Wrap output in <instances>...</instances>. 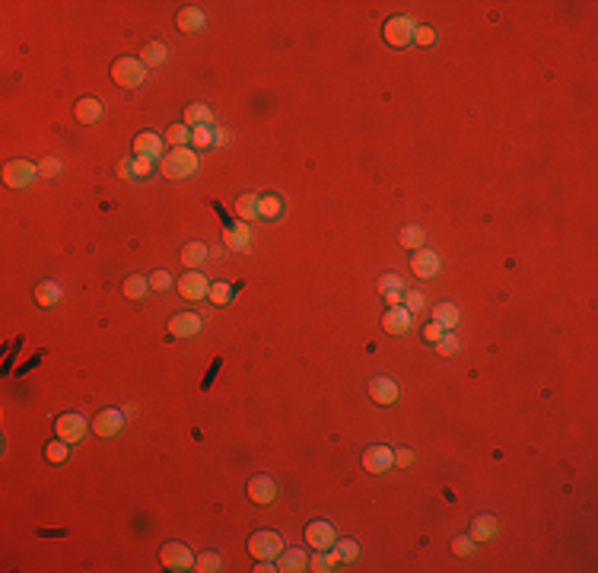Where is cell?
I'll list each match as a JSON object with an SVG mask.
<instances>
[{"instance_id": "obj_1", "label": "cell", "mask_w": 598, "mask_h": 573, "mask_svg": "<svg viewBox=\"0 0 598 573\" xmlns=\"http://www.w3.org/2000/svg\"><path fill=\"white\" fill-rule=\"evenodd\" d=\"M198 169H201L198 150L191 147H172V153L163 160V175L166 179H191Z\"/></svg>"}, {"instance_id": "obj_2", "label": "cell", "mask_w": 598, "mask_h": 573, "mask_svg": "<svg viewBox=\"0 0 598 573\" xmlns=\"http://www.w3.org/2000/svg\"><path fill=\"white\" fill-rule=\"evenodd\" d=\"M112 80L121 89H137L146 80V64L140 58H115L112 61Z\"/></svg>"}, {"instance_id": "obj_3", "label": "cell", "mask_w": 598, "mask_h": 573, "mask_svg": "<svg viewBox=\"0 0 598 573\" xmlns=\"http://www.w3.org/2000/svg\"><path fill=\"white\" fill-rule=\"evenodd\" d=\"M246 548L255 560H274V564H277L280 551H284V539H280L277 532H271V529H261V532L248 535Z\"/></svg>"}, {"instance_id": "obj_4", "label": "cell", "mask_w": 598, "mask_h": 573, "mask_svg": "<svg viewBox=\"0 0 598 573\" xmlns=\"http://www.w3.org/2000/svg\"><path fill=\"white\" fill-rule=\"evenodd\" d=\"M87 430H89L87 417H83V414H77V411H64V414H58V417H54V436H58V440H64V443H70V446H77V443L87 436Z\"/></svg>"}, {"instance_id": "obj_5", "label": "cell", "mask_w": 598, "mask_h": 573, "mask_svg": "<svg viewBox=\"0 0 598 573\" xmlns=\"http://www.w3.org/2000/svg\"><path fill=\"white\" fill-rule=\"evenodd\" d=\"M414 32H417V23L405 13L386 20V26H382V39H386V45H392V48H407L414 42Z\"/></svg>"}, {"instance_id": "obj_6", "label": "cell", "mask_w": 598, "mask_h": 573, "mask_svg": "<svg viewBox=\"0 0 598 573\" xmlns=\"http://www.w3.org/2000/svg\"><path fill=\"white\" fill-rule=\"evenodd\" d=\"M160 560L166 570H175V573H185V570H194V554L188 545L182 541H166L160 548Z\"/></svg>"}, {"instance_id": "obj_7", "label": "cell", "mask_w": 598, "mask_h": 573, "mask_svg": "<svg viewBox=\"0 0 598 573\" xmlns=\"http://www.w3.org/2000/svg\"><path fill=\"white\" fill-rule=\"evenodd\" d=\"M39 175V166L32 160H10L4 166V185L7 188H29Z\"/></svg>"}, {"instance_id": "obj_8", "label": "cell", "mask_w": 598, "mask_h": 573, "mask_svg": "<svg viewBox=\"0 0 598 573\" xmlns=\"http://www.w3.org/2000/svg\"><path fill=\"white\" fill-rule=\"evenodd\" d=\"M306 541L312 551H328V548H334V541H338V532H334V526L328 520H312L306 526Z\"/></svg>"}, {"instance_id": "obj_9", "label": "cell", "mask_w": 598, "mask_h": 573, "mask_svg": "<svg viewBox=\"0 0 598 573\" xmlns=\"http://www.w3.org/2000/svg\"><path fill=\"white\" fill-rule=\"evenodd\" d=\"M179 294H182V300L198 303V300H204V296L210 294V280H207L201 271H185L179 277Z\"/></svg>"}, {"instance_id": "obj_10", "label": "cell", "mask_w": 598, "mask_h": 573, "mask_svg": "<svg viewBox=\"0 0 598 573\" xmlns=\"http://www.w3.org/2000/svg\"><path fill=\"white\" fill-rule=\"evenodd\" d=\"M246 493H248V500H252V503L267 507V503H274V500H277V481H274L271 474H255V478H248Z\"/></svg>"}, {"instance_id": "obj_11", "label": "cell", "mask_w": 598, "mask_h": 573, "mask_svg": "<svg viewBox=\"0 0 598 573\" xmlns=\"http://www.w3.org/2000/svg\"><path fill=\"white\" fill-rule=\"evenodd\" d=\"M121 427H125V411H121V408H106V411H99V414H96V420H93L96 436H102V440L118 436Z\"/></svg>"}, {"instance_id": "obj_12", "label": "cell", "mask_w": 598, "mask_h": 573, "mask_svg": "<svg viewBox=\"0 0 598 573\" xmlns=\"http://www.w3.org/2000/svg\"><path fill=\"white\" fill-rule=\"evenodd\" d=\"M223 246L229 248V252H248L252 248V229H248L246 220H236L229 223V227H223Z\"/></svg>"}, {"instance_id": "obj_13", "label": "cell", "mask_w": 598, "mask_h": 573, "mask_svg": "<svg viewBox=\"0 0 598 573\" xmlns=\"http://www.w3.org/2000/svg\"><path fill=\"white\" fill-rule=\"evenodd\" d=\"M363 468L369 474H386L388 468H395V449H388V446H369L363 453Z\"/></svg>"}, {"instance_id": "obj_14", "label": "cell", "mask_w": 598, "mask_h": 573, "mask_svg": "<svg viewBox=\"0 0 598 573\" xmlns=\"http://www.w3.org/2000/svg\"><path fill=\"white\" fill-rule=\"evenodd\" d=\"M201 328H204V319L198 313H175L169 319V334L172 338H198Z\"/></svg>"}, {"instance_id": "obj_15", "label": "cell", "mask_w": 598, "mask_h": 573, "mask_svg": "<svg viewBox=\"0 0 598 573\" xmlns=\"http://www.w3.org/2000/svg\"><path fill=\"white\" fill-rule=\"evenodd\" d=\"M411 325H414V313L405 309L401 303L398 306H388V313L382 315V328H386L388 334H405V332H411Z\"/></svg>"}, {"instance_id": "obj_16", "label": "cell", "mask_w": 598, "mask_h": 573, "mask_svg": "<svg viewBox=\"0 0 598 573\" xmlns=\"http://www.w3.org/2000/svg\"><path fill=\"white\" fill-rule=\"evenodd\" d=\"M369 395L376 405H395L401 389H398V382L388 379V376H376V379H369Z\"/></svg>"}, {"instance_id": "obj_17", "label": "cell", "mask_w": 598, "mask_h": 573, "mask_svg": "<svg viewBox=\"0 0 598 573\" xmlns=\"http://www.w3.org/2000/svg\"><path fill=\"white\" fill-rule=\"evenodd\" d=\"M134 156L163 160V137L156 131H140L137 137H134Z\"/></svg>"}, {"instance_id": "obj_18", "label": "cell", "mask_w": 598, "mask_h": 573, "mask_svg": "<svg viewBox=\"0 0 598 573\" xmlns=\"http://www.w3.org/2000/svg\"><path fill=\"white\" fill-rule=\"evenodd\" d=\"M411 271L417 274V277H436L439 274V255L436 252H430V248H417V252L411 255Z\"/></svg>"}, {"instance_id": "obj_19", "label": "cell", "mask_w": 598, "mask_h": 573, "mask_svg": "<svg viewBox=\"0 0 598 573\" xmlns=\"http://www.w3.org/2000/svg\"><path fill=\"white\" fill-rule=\"evenodd\" d=\"M376 290H379V296L388 306H398L401 296H405V280H401L398 274H382V277L376 280Z\"/></svg>"}, {"instance_id": "obj_20", "label": "cell", "mask_w": 598, "mask_h": 573, "mask_svg": "<svg viewBox=\"0 0 598 573\" xmlns=\"http://www.w3.org/2000/svg\"><path fill=\"white\" fill-rule=\"evenodd\" d=\"M277 570H284V573L309 570V554L303 551V548H284L277 558Z\"/></svg>"}, {"instance_id": "obj_21", "label": "cell", "mask_w": 598, "mask_h": 573, "mask_svg": "<svg viewBox=\"0 0 598 573\" xmlns=\"http://www.w3.org/2000/svg\"><path fill=\"white\" fill-rule=\"evenodd\" d=\"M175 23H179V29L185 35H198L201 29L207 26V16H204V10H198V7H182Z\"/></svg>"}, {"instance_id": "obj_22", "label": "cell", "mask_w": 598, "mask_h": 573, "mask_svg": "<svg viewBox=\"0 0 598 573\" xmlns=\"http://www.w3.org/2000/svg\"><path fill=\"white\" fill-rule=\"evenodd\" d=\"M73 118L80 121V125H96L102 118V102L96 96H83L77 106H73Z\"/></svg>"}, {"instance_id": "obj_23", "label": "cell", "mask_w": 598, "mask_h": 573, "mask_svg": "<svg viewBox=\"0 0 598 573\" xmlns=\"http://www.w3.org/2000/svg\"><path fill=\"white\" fill-rule=\"evenodd\" d=\"M210 258V248L204 246V242H185L182 246V265L188 267V271H198V265H204V261Z\"/></svg>"}, {"instance_id": "obj_24", "label": "cell", "mask_w": 598, "mask_h": 573, "mask_svg": "<svg viewBox=\"0 0 598 573\" xmlns=\"http://www.w3.org/2000/svg\"><path fill=\"white\" fill-rule=\"evenodd\" d=\"M497 532H500V522H497V516H490V513H481L478 520L471 522V539L478 541V545L490 541Z\"/></svg>"}, {"instance_id": "obj_25", "label": "cell", "mask_w": 598, "mask_h": 573, "mask_svg": "<svg viewBox=\"0 0 598 573\" xmlns=\"http://www.w3.org/2000/svg\"><path fill=\"white\" fill-rule=\"evenodd\" d=\"M284 217V198L280 194H258V220H280Z\"/></svg>"}, {"instance_id": "obj_26", "label": "cell", "mask_w": 598, "mask_h": 573, "mask_svg": "<svg viewBox=\"0 0 598 573\" xmlns=\"http://www.w3.org/2000/svg\"><path fill=\"white\" fill-rule=\"evenodd\" d=\"M61 296H64V290H61L58 280H42V284L35 286V303H39V306H58Z\"/></svg>"}, {"instance_id": "obj_27", "label": "cell", "mask_w": 598, "mask_h": 573, "mask_svg": "<svg viewBox=\"0 0 598 573\" xmlns=\"http://www.w3.org/2000/svg\"><path fill=\"white\" fill-rule=\"evenodd\" d=\"M140 61H144L146 67H163L169 61V48L166 42H146L144 51H140Z\"/></svg>"}, {"instance_id": "obj_28", "label": "cell", "mask_w": 598, "mask_h": 573, "mask_svg": "<svg viewBox=\"0 0 598 573\" xmlns=\"http://www.w3.org/2000/svg\"><path fill=\"white\" fill-rule=\"evenodd\" d=\"M430 322L443 325L445 332H452L455 322H459V306H455V303H436V306H433V319Z\"/></svg>"}, {"instance_id": "obj_29", "label": "cell", "mask_w": 598, "mask_h": 573, "mask_svg": "<svg viewBox=\"0 0 598 573\" xmlns=\"http://www.w3.org/2000/svg\"><path fill=\"white\" fill-rule=\"evenodd\" d=\"M146 290H153V286H150V277H144V274H131V277L121 284V294H125L127 300H144Z\"/></svg>"}, {"instance_id": "obj_30", "label": "cell", "mask_w": 598, "mask_h": 573, "mask_svg": "<svg viewBox=\"0 0 598 573\" xmlns=\"http://www.w3.org/2000/svg\"><path fill=\"white\" fill-rule=\"evenodd\" d=\"M360 548L353 539H338L334 541V548H328V558L334 560V564H341V560H357Z\"/></svg>"}, {"instance_id": "obj_31", "label": "cell", "mask_w": 598, "mask_h": 573, "mask_svg": "<svg viewBox=\"0 0 598 573\" xmlns=\"http://www.w3.org/2000/svg\"><path fill=\"white\" fill-rule=\"evenodd\" d=\"M236 217L246 223L258 220V194H239L236 198Z\"/></svg>"}, {"instance_id": "obj_32", "label": "cell", "mask_w": 598, "mask_h": 573, "mask_svg": "<svg viewBox=\"0 0 598 573\" xmlns=\"http://www.w3.org/2000/svg\"><path fill=\"white\" fill-rule=\"evenodd\" d=\"M185 125L188 127H198V125H213V112L204 106V102H191L185 108Z\"/></svg>"}, {"instance_id": "obj_33", "label": "cell", "mask_w": 598, "mask_h": 573, "mask_svg": "<svg viewBox=\"0 0 598 573\" xmlns=\"http://www.w3.org/2000/svg\"><path fill=\"white\" fill-rule=\"evenodd\" d=\"M398 239H401V246L405 248H424L426 246V229L424 227H401V233H398Z\"/></svg>"}, {"instance_id": "obj_34", "label": "cell", "mask_w": 598, "mask_h": 573, "mask_svg": "<svg viewBox=\"0 0 598 573\" xmlns=\"http://www.w3.org/2000/svg\"><path fill=\"white\" fill-rule=\"evenodd\" d=\"M194 570H201V573H217V570H223V554H217V551H201L198 558H194Z\"/></svg>"}, {"instance_id": "obj_35", "label": "cell", "mask_w": 598, "mask_h": 573, "mask_svg": "<svg viewBox=\"0 0 598 573\" xmlns=\"http://www.w3.org/2000/svg\"><path fill=\"white\" fill-rule=\"evenodd\" d=\"M45 459H48V462H54V465L67 462V459H70V443H64V440L48 443V446H45Z\"/></svg>"}, {"instance_id": "obj_36", "label": "cell", "mask_w": 598, "mask_h": 573, "mask_svg": "<svg viewBox=\"0 0 598 573\" xmlns=\"http://www.w3.org/2000/svg\"><path fill=\"white\" fill-rule=\"evenodd\" d=\"M210 296L217 306H227L229 300H233V284H227V280H217V284H210Z\"/></svg>"}, {"instance_id": "obj_37", "label": "cell", "mask_w": 598, "mask_h": 573, "mask_svg": "<svg viewBox=\"0 0 598 573\" xmlns=\"http://www.w3.org/2000/svg\"><path fill=\"white\" fill-rule=\"evenodd\" d=\"M191 144H194L198 150L213 147V125H198V127H191Z\"/></svg>"}, {"instance_id": "obj_38", "label": "cell", "mask_w": 598, "mask_h": 573, "mask_svg": "<svg viewBox=\"0 0 598 573\" xmlns=\"http://www.w3.org/2000/svg\"><path fill=\"white\" fill-rule=\"evenodd\" d=\"M166 140L172 144V147H185L188 140H191V127L182 121V125H169V131H166Z\"/></svg>"}, {"instance_id": "obj_39", "label": "cell", "mask_w": 598, "mask_h": 573, "mask_svg": "<svg viewBox=\"0 0 598 573\" xmlns=\"http://www.w3.org/2000/svg\"><path fill=\"white\" fill-rule=\"evenodd\" d=\"M474 548H478V541H474L471 535H459V539H452V554H455V558H471Z\"/></svg>"}, {"instance_id": "obj_40", "label": "cell", "mask_w": 598, "mask_h": 573, "mask_svg": "<svg viewBox=\"0 0 598 573\" xmlns=\"http://www.w3.org/2000/svg\"><path fill=\"white\" fill-rule=\"evenodd\" d=\"M459 347H462V341H459V338H455V334H452V332H445V334H443V338H439V341H436V351H439V353H443V357H455V353H459Z\"/></svg>"}, {"instance_id": "obj_41", "label": "cell", "mask_w": 598, "mask_h": 573, "mask_svg": "<svg viewBox=\"0 0 598 573\" xmlns=\"http://www.w3.org/2000/svg\"><path fill=\"white\" fill-rule=\"evenodd\" d=\"M309 570H315V573H328V570H334V560L328 558V551H315L312 558H309Z\"/></svg>"}, {"instance_id": "obj_42", "label": "cell", "mask_w": 598, "mask_h": 573, "mask_svg": "<svg viewBox=\"0 0 598 573\" xmlns=\"http://www.w3.org/2000/svg\"><path fill=\"white\" fill-rule=\"evenodd\" d=\"M150 172H153V160H146V156H134V160H131V179H146Z\"/></svg>"}, {"instance_id": "obj_43", "label": "cell", "mask_w": 598, "mask_h": 573, "mask_svg": "<svg viewBox=\"0 0 598 573\" xmlns=\"http://www.w3.org/2000/svg\"><path fill=\"white\" fill-rule=\"evenodd\" d=\"M61 169H64V163H61L58 156H48V160L39 166V175H45V179H58Z\"/></svg>"}, {"instance_id": "obj_44", "label": "cell", "mask_w": 598, "mask_h": 573, "mask_svg": "<svg viewBox=\"0 0 598 573\" xmlns=\"http://www.w3.org/2000/svg\"><path fill=\"white\" fill-rule=\"evenodd\" d=\"M401 306L411 309V313L424 309V294H417V290H405V296H401Z\"/></svg>"}, {"instance_id": "obj_45", "label": "cell", "mask_w": 598, "mask_h": 573, "mask_svg": "<svg viewBox=\"0 0 598 573\" xmlns=\"http://www.w3.org/2000/svg\"><path fill=\"white\" fill-rule=\"evenodd\" d=\"M150 286H153V290H169V286H172V274L169 271H153L150 274Z\"/></svg>"}, {"instance_id": "obj_46", "label": "cell", "mask_w": 598, "mask_h": 573, "mask_svg": "<svg viewBox=\"0 0 598 573\" xmlns=\"http://www.w3.org/2000/svg\"><path fill=\"white\" fill-rule=\"evenodd\" d=\"M414 42H417V45H433V42H436V29L433 26H417V32H414Z\"/></svg>"}, {"instance_id": "obj_47", "label": "cell", "mask_w": 598, "mask_h": 573, "mask_svg": "<svg viewBox=\"0 0 598 573\" xmlns=\"http://www.w3.org/2000/svg\"><path fill=\"white\" fill-rule=\"evenodd\" d=\"M443 334H445V328L436 325V322H430V325L424 328V341H430V344H436V341L443 338Z\"/></svg>"}, {"instance_id": "obj_48", "label": "cell", "mask_w": 598, "mask_h": 573, "mask_svg": "<svg viewBox=\"0 0 598 573\" xmlns=\"http://www.w3.org/2000/svg\"><path fill=\"white\" fill-rule=\"evenodd\" d=\"M411 462H414V453H411V449H395V465L411 468Z\"/></svg>"}, {"instance_id": "obj_49", "label": "cell", "mask_w": 598, "mask_h": 573, "mask_svg": "<svg viewBox=\"0 0 598 573\" xmlns=\"http://www.w3.org/2000/svg\"><path fill=\"white\" fill-rule=\"evenodd\" d=\"M213 144H229V131H227V127H213Z\"/></svg>"}, {"instance_id": "obj_50", "label": "cell", "mask_w": 598, "mask_h": 573, "mask_svg": "<svg viewBox=\"0 0 598 573\" xmlns=\"http://www.w3.org/2000/svg\"><path fill=\"white\" fill-rule=\"evenodd\" d=\"M115 172H118L121 179H131V160H121V163H118V169H115Z\"/></svg>"}]
</instances>
